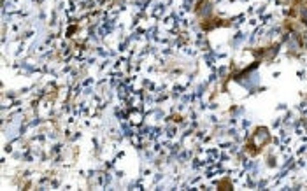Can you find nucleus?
I'll use <instances>...</instances> for the list:
<instances>
[{
	"instance_id": "nucleus-1",
	"label": "nucleus",
	"mask_w": 307,
	"mask_h": 191,
	"mask_svg": "<svg viewBox=\"0 0 307 191\" xmlns=\"http://www.w3.org/2000/svg\"><path fill=\"white\" fill-rule=\"evenodd\" d=\"M268 144H270V133H268V130L265 127H258L251 133V137H249L246 149L251 152V156H255L265 146H268Z\"/></svg>"
}]
</instances>
